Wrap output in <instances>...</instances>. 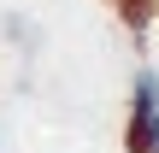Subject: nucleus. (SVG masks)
Masks as SVG:
<instances>
[{"label": "nucleus", "mask_w": 159, "mask_h": 153, "mask_svg": "<svg viewBox=\"0 0 159 153\" xmlns=\"http://www.w3.org/2000/svg\"><path fill=\"white\" fill-rule=\"evenodd\" d=\"M130 153H159V71L136 77V94H130Z\"/></svg>", "instance_id": "nucleus-1"}]
</instances>
